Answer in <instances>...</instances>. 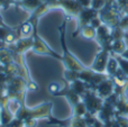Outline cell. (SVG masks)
I'll return each mask as SVG.
<instances>
[{"label": "cell", "mask_w": 128, "mask_h": 127, "mask_svg": "<svg viewBox=\"0 0 128 127\" xmlns=\"http://www.w3.org/2000/svg\"><path fill=\"white\" fill-rule=\"evenodd\" d=\"M110 55H111L110 50L101 48L99 53L97 54V56H96L92 65H91V70L97 72V73H106L107 63H108Z\"/></svg>", "instance_id": "1"}, {"label": "cell", "mask_w": 128, "mask_h": 127, "mask_svg": "<svg viewBox=\"0 0 128 127\" xmlns=\"http://www.w3.org/2000/svg\"><path fill=\"white\" fill-rule=\"evenodd\" d=\"M94 92L104 100L108 99L115 92V84L111 78H107L94 88Z\"/></svg>", "instance_id": "2"}, {"label": "cell", "mask_w": 128, "mask_h": 127, "mask_svg": "<svg viewBox=\"0 0 128 127\" xmlns=\"http://www.w3.org/2000/svg\"><path fill=\"white\" fill-rule=\"evenodd\" d=\"M115 108H116V115L122 116L124 118L128 119V100L125 97H119L115 102Z\"/></svg>", "instance_id": "3"}, {"label": "cell", "mask_w": 128, "mask_h": 127, "mask_svg": "<svg viewBox=\"0 0 128 127\" xmlns=\"http://www.w3.org/2000/svg\"><path fill=\"white\" fill-rule=\"evenodd\" d=\"M127 44L125 38H120V40H114L110 45V52L111 54H117V55H122L127 48Z\"/></svg>", "instance_id": "4"}, {"label": "cell", "mask_w": 128, "mask_h": 127, "mask_svg": "<svg viewBox=\"0 0 128 127\" xmlns=\"http://www.w3.org/2000/svg\"><path fill=\"white\" fill-rule=\"evenodd\" d=\"M118 70H119V64H118V61H117V58H115V55H112V54H111L110 58H109V60H108V63H107L106 74L109 76V78H111V76H114L116 73H117Z\"/></svg>", "instance_id": "5"}, {"label": "cell", "mask_w": 128, "mask_h": 127, "mask_svg": "<svg viewBox=\"0 0 128 127\" xmlns=\"http://www.w3.org/2000/svg\"><path fill=\"white\" fill-rule=\"evenodd\" d=\"M81 35H82V37L86 38V40H92V38H96L97 29L93 28L91 25H86L81 29Z\"/></svg>", "instance_id": "6"}, {"label": "cell", "mask_w": 128, "mask_h": 127, "mask_svg": "<svg viewBox=\"0 0 128 127\" xmlns=\"http://www.w3.org/2000/svg\"><path fill=\"white\" fill-rule=\"evenodd\" d=\"M112 55H115V58H117L120 71L124 72V73L128 76V60L125 58H122V55H117V54H112Z\"/></svg>", "instance_id": "7"}, {"label": "cell", "mask_w": 128, "mask_h": 127, "mask_svg": "<svg viewBox=\"0 0 128 127\" xmlns=\"http://www.w3.org/2000/svg\"><path fill=\"white\" fill-rule=\"evenodd\" d=\"M107 2H108V0H92V1H91V8L99 12L107 4Z\"/></svg>", "instance_id": "8"}, {"label": "cell", "mask_w": 128, "mask_h": 127, "mask_svg": "<svg viewBox=\"0 0 128 127\" xmlns=\"http://www.w3.org/2000/svg\"><path fill=\"white\" fill-rule=\"evenodd\" d=\"M117 4L122 15H128V0H118Z\"/></svg>", "instance_id": "9"}, {"label": "cell", "mask_w": 128, "mask_h": 127, "mask_svg": "<svg viewBox=\"0 0 128 127\" xmlns=\"http://www.w3.org/2000/svg\"><path fill=\"white\" fill-rule=\"evenodd\" d=\"M118 26H119L122 29H124L125 32L128 30V15H122L120 16Z\"/></svg>", "instance_id": "10"}, {"label": "cell", "mask_w": 128, "mask_h": 127, "mask_svg": "<svg viewBox=\"0 0 128 127\" xmlns=\"http://www.w3.org/2000/svg\"><path fill=\"white\" fill-rule=\"evenodd\" d=\"M122 58H127V60H128V47H127L126 50H125V52L122 54Z\"/></svg>", "instance_id": "11"}, {"label": "cell", "mask_w": 128, "mask_h": 127, "mask_svg": "<svg viewBox=\"0 0 128 127\" xmlns=\"http://www.w3.org/2000/svg\"><path fill=\"white\" fill-rule=\"evenodd\" d=\"M114 1H116V2H117V1H118V0H114Z\"/></svg>", "instance_id": "12"}]
</instances>
